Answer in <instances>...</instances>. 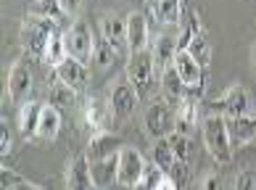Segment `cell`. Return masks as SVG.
<instances>
[{"label":"cell","mask_w":256,"mask_h":190,"mask_svg":"<svg viewBox=\"0 0 256 190\" xmlns=\"http://www.w3.org/2000/svg\"><path fill=\"white\" fill-rule=\"evenodd\" d=\"M201 135H204V142L208 148V154H212L216 161H227L232 158V140H230V132H227V119L220 116V114H206L204 122H201Z\"/></svg>","instance_id":"cell-1"},{"label":"cell","mask_w":256,"mask_h":190,"mask_svg":"<svg viewBox=\"0 0 256 190\" xmlns=\"http://www.w3.org/2000/svg\"><path fill=\"white\" fill-rule=\"evenodd\" d=\"M53 32H58V26H56L53 18L30 14L22 22V45H24V50L30 56H40L42 58L45 45H48V40L53 37Z\"/></svg>","instance_id":"cell-2"},{"label":"cell","mask_w":256,"mask_h":190,"mask_svg":"<svg viewBox=\"0 0 256 190\" xmlns=\"http://www.w3.org/2000/svg\"><path fill=\"white\" fill-rule=\"evenodd\" d=\"M143 124H146V132L150 138H156V140L158 138H169L177 130V111H172L169 100H154L146 108Z\"/></svg>","instance_id":"cell-3"},{"label":"cell","mask_w":256,"mask_h":190,"mask_svg":"<svg viewBox=\"0 0 256 190\" xmlns=\"http://www.w3.org/2000/svg\"><path fill=\"white\" fill-rule=\"evenodd\" d=\"M66 50H69L72 58H77L82 64H88L92 56H96V37H92V30L84 18H74V24L69 26Z\"/></svg>","instance_id":"cell-4"},{"label":"cell","mask_w":256,"mask_h":190,"mask_svg":"<svg viewBox=\"0 0 256 190\" xmlns=\"http://www.w3.org/2000/svg\"><path fill=\"white\" fill-rule=\"evenodd\" d=\"M146 169H148V164H146L143 154H140L138 148H132V146H124L122 154H119V161H116V182L135 190L138 182L143 180Z\"/></svg>","instance_id":"cell-5"},{"label":"cell","mask_w":256,"mask_h":190,"mask_svg":"<svg viewBox=\"0 0 256 190\" xmlns=\"http://www.w3.org/2000/svg\"><path fill=\"white\" fill-rule=\"evenodd\" d=\"M158 74L156 69V61H154V53L148 50H140V53H132L130 56V64H127V80L138 88L140 95H146L154 84V77Z\"/></svg>","instance_id":"cell-6"},{"label":"cell","mask_w":256,"mask_h":190,"mask_svg":"<svg viewBox=\"0 0 256 190\" xmlns=\"http://www.w3.org/2000/svg\"><path fill=\"white\" fill-rule=\"evenodd\" d=\"M208 114H220V116H240L248 114V92L240 84L227 88L220 98L208 103Z\"/></svg>","instance_id":"cell-7"},{"label":"cell","mask_w":256,"mask_h":190,"mask_svg":"<svg viewBox=\"0 0 256 190\" xmlns=\"http://www.w3.org/2000/svg\"><path fill=\"white\" fill-rule=\"evenodd\" d=\"M122 148H124V140L119 135H111V132H100V135H92V140L88 142V156L90 164H100V161H114L119 158Z\"/></svg>","instance_id":"cell-8"},{"label":"cell","mask_w":256,"mask_h":190,"mask_svg":"<svg viewBox=\"0 0 256 190\" xmlns=\"http://www.w3.org/2000/svg\"><path fill=\"white\" fill-rule=\"evenodd\" d=\"M111 111H114V116H119V119H127L132 111L138 108V103H140V92L138 88L132 84L130 80H119L116 84L111 88Z\"/></svg>","instance_id":"cell-9"},{"label":"cell","mask_w":256,"mask_h":190,"mask_svg":"<svg viewBox=\"0 0 256 190\" xmlns=\"http://www.w3.org/2000/svg\"><path fill=\"white\" fill-rule=\"evenodd\" d=\"M174 69L180 80L185 82L188 90H204V66L198 64L188 50H177L174 56Z\"/></svg>","instance_id":"cell-10"},{"label":"cell","mask_w":256,"mask_h":190,"mask_svg":"<svg viewBox=\"0 0 256 190\" xmlns=\"http://www.w3.org/2000/svg\"><path fill=\"white\" fill-rule=\"evenodd\" d=\"M32 90V72L30 66H26V61H14L11 72H8V98H11L14 103H22L26 95H30Z\"/></svg>","instance_id":"cell-11"},{"label":"cell","mask_w":256,"mask_h":190,"mask_svg":"<svg viewBox=\"0 0 256 190\" xmlns=\"http://www.w3.org/2000/svg\"><path fill=\"white\" fill-rule=\"evenodd\" d=\"M66 188L69 190H92L96 188V177H92V166L88 156H74L72 164L66 166Z\"/></svg>","instance_id":"cell-12"},{"label":"cell","mask_w":256,"mask_h":190,"mask_svg":"<svg viewBox=\"0 0 256 190\" xmlns=\"http://www.w3.org/2000/svg\"><path fill=\"white\" fill-rule=\"evenodd\" d=\"M227 119V132H230L232 148H243L256 140V116L240 114V116H224Z\"/></svg>","instance_id":"cell-13"},{"label":"cell","mask_w":256,"mask_h":190,"mask_svg":"<svg viewBox=\"0 0 256 190\" xmlns=\"http://www.w3.org/2000/svg\"><path fill=\"white\" fill-rule=\"evenodd\" d=\"M108 114L111 111V103H106L103 98H90L84 103V124L92 135H100V132H106V122H108Z\"/></svg>","instance_id":"cell-14"},{"label":"cell","mask_w":256,"mask_h":190,"mask_svg":"<svg viewBox=\"0 0 256 190\" xmlns=\"http://www.w3.org/2000/svg\"><path fill=\"white\" fill-rule=\"evenodd\" d=\"M56 80H61V82L69 84V88L80 90V88L88 84L90 74H88V66H84L82 61H77V58H72V56H69L61 66H56Z\"/></svg>","instance_id":"cell-15"},{"label":"cell","mask_w":256,"mask_h":190,"mask_svg":"<svg viewBox=\"0 0 256 190\" xmlns=\"http://www.w3.org/2000/svg\"><path fill=\"white\" fill-rule=\"evenodd\" d=\"M148 45V22L143 14H132L127 18V48L130 53H140Z\"/></svg>","instance_id":"cell-16"},{"label":"cell","mask_w":256,"mask_h":190,"mask_svg":"<svg viewBox=\"0 0 256 190\" xmlns=\"http://www.w3.org/2000/svg\"><path fill=\"white\" fill-rule=\"evenodd\" d=\"M42 108H45V103H40V100H26V103H22V108H18V130H22V135H26V138L37 135Z\"/></svg>","instance_id":"cell-17"},{"label":"cell","mask_w":256,"mask_h":190,"mask_svg":"<svg viewBox=\"0 0 256 190\" xmlns=\"http://www.w3.org/2000/svg\"><path fill=\"white\" fill-rule=\"evenodd\" d=\"M193 95L188 92L185 98L177 103V132H182V135H190V132L196 130V124H198V103H196Z\"/></svg>","instance_id":"cell-18"},{"label":"cell","mask_w":256,"mask_h":190,"mask_svg":"<svg viewBox=\"0 0 256 190\" xmlns=\"http://www.w3.org/2000/svg\"><path fill=\"white\" fill-rule=\"evenodd\" d=\"M198 34H201L198 14L196 11H185L182 8V16H180V34H177V50H188V45H190Z\"/></svg>","instance_id":"cell-19"},{"label":"cell","mask_w":256,"mask_h":190,"mask_svg":"<svg viewBox=\"0 0 256 190\" xmlns=\"http://www.w3.org/2000/svg\"><path fill=\"white\" fill-rule=\"evenodd\" d=\"M100 37L122 50V45H127V22H122L119 16H106L100 22Z\"/></svg>","instance_id":"cell-20"},{"label":"cell","mask_w":256,"mask_h":190,"mask_svg":"<svg viewBox=\"0 0 256 190\" xmlns=\"http://www.w3.org/2000/svg\"><path fill=\"white\" fill-rule=\"evenodd\" d=\"M174 56H177V40L174 37L172 34L158 37V42L154 48V61H156L158 77H161V72H166L169 66H174Z\"/></svg>","instance_id":"cell-21"},{"label":"cell","mask_w":256,"mask_h":190,"mask_svg":"<svg viewBox=\"0 0 256 190\" xmlns=\"http://www.w3.org/2000/svg\"><path fill=\"white\" fill-rule=\"evenodd\" d=\"M161 90H164L169 103H180L188 95V88H185V82L180 80L174 66H169L166 72H161Z\"/></svg>","instance_id":"cell-22"},{"label":"cell","mask_w":256,"mask_h":190,"mask_svg":"<svg viewBox=\"0 0 256 190\" xmlns=\"http://www.w3.org/2000/svg\"><path fill=\"white\" fill-rule=\"evenodd\" d=\"M66 58H69V50H66V34H61V32H53V37L48 40V45H45L42 61L56 69V66H61Z\"/></svg>","instance_id":"cell-23"},{"label":"cell","mask_w":256,"mask_h":190,"mask_svg":"<svg viewBox=\"0 0 256 190\" xmlns=\"http://www.w3.org/2000/svg\"><path fill=\"white\" fill-rule=\"evenodd\" d=\"M61 130V114H58V106L53 103H45L42 108V116H40V127H37V135L45 138V140H53Z\"/></svg>","instance_id":"cell-24"},{"label":"cell","mask_w":256,"mask_h":190,"mask_svg":"<svg viewBox=\"0 0 256 190\" xmlns=\"http://www.w3.org/2000/svg\"><path fill=\"white\" fill-rule=\"evenodd\" d=\"M177 156H174V150H172V146H169V140L166 138H158L156 142H154V164L161 169L164 174H169L172 169L177 166Z\"/></svg>","instance_id":"cell-25"},{"label":"cell","mask_w":256,"mask_h":190,"mask_svg":"<svg viewBox=\"0 0 256 190\" xmlns=\"http://www.w3.org/2000/svg\"><path fill=\"white\" fill-rule=\"evenodd\" d=\"M154 14L161 24H180V16H182V0H161L154 8Z\"/></svg>","instance_id":"cell-26"},{"label":"cell","mask_w":256,"mask_h":190,"mask_svg":"<svg viewBox=\"0 0 256 190\" xmlns=\"http://www.w3.org/2000/svg\"><path fill=\"white\" fill-rule=\"evenodd\" d=\"M30 14L34 16H45V18H53V22H58L64 16L61 11V0H34L30 6Z\"/></svg>","instance_id":"cell-27"},{"label":"cell","mask_w":256,"mask_h":190,"mask_svg":"<svg viewBox=\"0 0 256 190\" xmlns=\"http://www.w3.org/2000/svg\"><path fill=\"white\" fill-rule=\"evenodd\" d=\"M50 103L53 106H72L74 103V88H69L66 82L56 80L50 88Z\"/></svg>","instance_id":"cell-28"},{"label":"cell","mask_w":256,"mask_h":190,"mask_svg":"<svg viewBox=\"0 0 256 190\" xmlns=\"http://www.w3.org/2000/svg\"><path fill=\"white\" fill-rule=\"evenodd\" d=\"M166 140H169V146H172L174 156H177L180 161H188V156H190V148H193L190 135H182V132H177V130H174Z\"/></svg>","instance_id":"cell-29"},{"label":"cell","mask_w":256,"mask_h":190,"mask_svg":"<svg viewBox=\"0 0 256 190\" xmlns=\"http://www.w3.org/2000/svg\"><path fill=\"white\" fill-rule=\"evenodd\" d=\"M188 53H190L201 66H208V64H212V48H208V42H206L204 34H198L196 40L188 45Z\"/></svg>","instance_id":"cell-30"},{"label":"cell","mask_w":256,"mask_h":190,"mask_svg":"<svg viewBox=\"0 0 256 190\" xmlns=\"http://www.w3.org/2000/svg\"><path fill=\"white\" fill-rule=\"evenodd\" d=\"M114 56H116V48H114L111 42L100 40V45H96V56H92V61H96L100 69H106V66L114 64Z\"/></svg>","instance_id":"cell-31"},{"label":"cell","mask_w":256,"mask_h":190,"mask_svg":"<svg viewBox=\"0 0 256 190\" xmlns=\"http://www.w3.org/2000/svg\"><path fill=\"white\" fill-rule=\"evenodd\" d=\"M161 180H164V172H161V169L154 164V166H148V169H146V174H143V180L138 182L135 190H156Z\"/></svg>","instance_id":"cell-32"},{"label":"cell","mask_w":256,"mask_h":190,"mask_svg":"<svg viewBox=\"0 0 256 190\" xmlns=\"http://www.w3.org/2000/svg\"><path fill=\"white\" fill-rule=\"evenodd\" d=\"M235 190H256V172L254 169H243L235 177Z\"/></svg>","instance_id":"cell-33"},{"label":"cell","mask_w":256,"mask_h":190,"mask_svg":"<svg viewBox=\"0 0 256 190\" xmlns=\"http://www.w3.org/2000/svg\"><path fill=\"white\" fill-rule=\"evenodd\" d=\"M18 182H22V177L14 174L11 169H6V164H3V169H0V190H14Z\"/></svg>","instance_id":"cell-34"},{"label":"cell","mask_w":256,"mask_h":190,"mask_svg":"<svg viewBox=\"0 0 256 190\" xmlns=\"http://www.w3.org/2000/svg\"><path fill=\"white\" fill-rule=\"evenodd\" d=\"M8 150H11V130H8L6 119L0 122V154H3V158L8 156Z\"/></svg>","instance_id":"cell-35"},{"label":"cell","mask_w":256,"mask_h":190,"mask_svg":"<svg viewBox=\"0 0 256 190\" xmlns=\"http://www.w3.org/2000/svg\"><path fill=\"white\" fill-rule=\"evenodd\" d=\"M201 190H224V188H222V177L214 174V172H208V174L201 180Z\"/></svg>","instance_id":"cell-36"},{"label":"cell","mask_w":256,"mask_h":190,"mask_svg":"<svg viewBox=\"0 0 256 190\" xmlns=\"http://www.w3.org/2000/svg\"><path fill=\"white\" fill-rule=\"evenodd\" d=\"M82 3H84V0H61V11H64V16H74V14H80Z\"/></svg>","instance_id":"cell-37"},{"label":"cell","mask_w":256,"mask_h":190,"mask_svg":"<svg viewBox=\"0 0 256 190\" xmlns=\"http://www.w3.org/2000/svg\"><path fill=\"white\" fill-rule=\"evenodd\" d=\"M156 190H180V188H177V182H174V180H169V177L164 174V180L158 182V188H156Z\"/></svg>","instance_id":"cell-38"},{"label":"cell","mask_w":256,"mask_h":190,"mask_svg":"<svg viewBox=\"0 0 256 190\" xmlns=\"http://www.w3.org/2000/svg\"><path fill=\"white\" fill-rule=\"evenodd\" d=\"M14 190H45V188H40V185H34V182H26V180H22Z\"/></svg>","instance_id":"cell-39"},{"label":"cell","mask_w":256,"mask_h":190,"mask_svg":"<svg viewBox=\"0 0 256 190\" xmlns=\"http://www.w3.org/2000/svg\"><path fill=\"white\" fill-rule=\"evenodd\" d=\"M251 66H254V74H256V45H254V50H251Z\"/></svg>","instance_id":"cell-40"},{"label":"cell","mask_w":256,"mask_h":190,"mask_svg":"<svg viewBox=\"0 0 256 190\" xmlns=\"http://www.w3.org/2000/svg\"><path fill=\"white\" fill-rule=\"evenodd\" d=\"M146 3H148V6H150V8H156V6H158V3H161V0H146Z\"/></svg>","instance_id":"cell-41"}]
</instances>
